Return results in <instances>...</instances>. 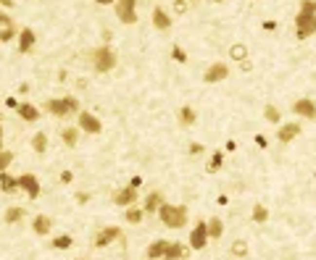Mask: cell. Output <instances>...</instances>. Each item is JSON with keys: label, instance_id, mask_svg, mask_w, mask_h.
<instances>
[{"label": "cell", "instance_id": "23", "mask_svg": "<svg viewBox=\"0 0 316 260\" xmlns=\"http://www.w3.org/2000/svg\"><path fill=\"white\" fill-rule=\"evenodd\" d=\"M0 190H3V192H16L19 190V179H11L8 176V173H0Z\"/></svg>", "mask_w": 316, "mask_h": 260}, {"label": "cell", "instance_id": "1", "mask_svg": "<svg viewBox=\"0 0 316 260\" xmlns=\"http://www.w3.org/2000/svg\"><path fill=\"white\" fill-rule=\"evenodd\" d=\"M158 218L164 221V226H169V229H182V226L187 224V208L164 203L158 208Z\"/></svg>", "mask_w": 316, "mask_h": 260}, {"label": "cell", "instance_id": "25", "mask_svg": "<svg viewBox=\"0 0 316 260\" xmlns=\"http://www.w3.org/2000/svg\"><path fill=\"white\" fill-rule=\"evenodd\" d=\"M143 216H145V210L143 208H137V205H130L127 208V221H130V224H140V221H143Z\"/></svg>", "mask_w": 316, "mask_h": 260}, {"label": "cell", "instance_id": "20", "mask_svg": "<svg viewBox=\"0 0 316 260\" xmlns=\"http://www.w3.org/2000/svg\"><path fill=\"white\" fill-rule=\"evenodd\" d=\"M32 45H35V32L21 29V37H19V53H29Z\"/></svg>", "mask_w": 316, "mask_h": 260}, {"label": "cell", "instance_id": "35", "mask_svg": "<svg viewBox=\"0 0 316 260\" xmlns=\"http://www.w3.org/2000/svg\"><path fill=\"white\" fill-rule=\"evenodd\" d=\"M171 58H174V61H179V63H185V61H187V53H185L182 48H179V45H174V50H171Z\"/></svg>", "mask_w": 316, "mask_h": 260}, {"label": "cell", "instance_id": "28", "mask_svg": "<svg viewBox=\"0 0 316 260\" xmlns=\"http://www.w3.org/2000/svg\"><path fill=\"white\" fill-rule=\"evenodd\" d=\"M266 218H269V210H266L261 203H256V205H253V221H256V224H263Z\"/></svg>", "mask_w": 316, "mask_h": 260}, {"label": "cell", "instance_id": "32", "mask_svg": "<svg viewBox=\"0 0 316 260\" xmlns=\"http://www.w3.org/2000/svg\"><path fill=\"white\" fill-rule=\"evenodd\" d=\"M14 35H16V27L0 29V42H11V40H14Z\"/></svg>", "mask_w": 316, "mask_h": 260}, {"label": "cell", "instance_id": "2", "mask_svg": "<svg viewBox=\"0 0 316 260\" xmlns=\"http://www.w3.org/2000/svg\"><path fill=\"white\" fill-rule=\"evenodd\" d=\"M45 108H48L53 116H58V119L72 116V113H79V103H76V97H72V95L61 97V100H48V103H45Z\"/></svg>", "mask_w": 316, "mask_h": 260}, {"label": "cell", "instance_id": "27", "mask_svg": "<svg viewBox=\"0 0 316 260\" xmlns=\"http://www.w3.org/2000/svg\"><path fill=\"white\" fill-rule=\"evenodd\" d=\"M263 116H266V121H272V123H279V119H282V113H279L277 105H266L263 108Z\"/></svg>", "mask_w": 316, "mask_h": 260}, {"label": "cell", "instance_id": "5", "mask_svg": "<svg viewBox=\"0 0 316 260\" xmlns=\"http://www.w3.org/2000/svg\"><path fill=\"white\" fill-rule=\"evenodd\" d=\"M137 0H116V18L121 24H134L137 21V8H134Z\"/></svg>", "mask_w": 316, "mask_h": 260}, {"label": "cell", "instance_id": "14", "mask_svg": "<svg viewBox=\"0 0 316 260\" xmlns=\"http://www.w3.org/2000/svg\"><path fill=\"white\" fill-rule=\"evenodd\" d=\"M298 134H300V123H285V126H279V132H277V139L279 142H293Z\"/></svg>", "mask_w": 316, "mask_h": 260}, {"label": "cell", "instance_id": "11", "mask_svg": "<svg viewBox=\"0 0 316 260\" xmlns=\"http://www.w3.org/2000/svg\"><path fill=\"white\" fill-rule=\"evenodd\" d=\"M293 113H295V116H303V119H316V105H314V100H308V97L295 100Z\"/></svg>", "mask_w": 316, "mask_h": 260}, {"label": "cell", "instance_id": "10", "mask_svg": "<svg viewBox=\"0 0 316 260\" xmlns=\"http://www.w3.org/2000/svg\"><path fill=\"white\" fill-rule=\"evenodd\" d=\"M227 76H229L227 63H214V66H211V69L203 74V82H205V84H216V82L227 79Z\"/></svg>", "mask_w": 316, "mask_h": 260}, {"label": "cell", "instance_id": "42", "mask_svg": "<svg viewBox=\"0 0 316 260\" xmlns=\"http://www.w3.org/2000/svg\"><path fill=\"white\" fill-rule=\"evenodd\" d=\"M240 69H242V71H253V63L245 58V61H240Z\"/></svg>", "mask_w": 316, "mask_h": 260}, {"label": "cell", "instance_id": "37", "mask_svg": "<svg viewBox=\"0 0 316 260\" xmlns=\"http://www.w3.org/2000/svg\"><path fill=\"white\" fill-rule=\"evenodd\" d=\"M219 166H222V153H214V160L208 163V173H214Z\"/></svg>", "mask_w": 316, "mask_h": 260}, {"label": "cell", "instance_id": "6", "mask_svg": "<svg viewBox=\"0 0 316 260\" xmlns=\"http://www.w3.org/2000/svg\"><path fill=\"white\" fill-rule=\"evenodd\" d=\"M205 244H208V224H205V221H198L195 229L190 234V247L192 250H203Z\"/></svg>", "mask_w": 316, "mask_h": 260}, {"label": "cell", "instance_id": "38", "mask_svg": "<svg viewBox=\"0 0 316 260\" xmlns=\"http://www.w3.org/2000/svg\"><path fill=\"white\" fill-rule=\"evenodd\" d=\"M190 153H192V155H203V145H198V142H192V145H190Z\"/></svg>", "mask_w": 316, "mask_h": 260}, {"label": "cell", "instance_id": "21", "mask_svg": "<svg viewBox=\"0 0 316 260\" xmlns=\"http://www.w3.org/2000/svg\"><path fill=\"white\" fill-rule=\"evenodd\" d=\"M177 119H179V126H192L195 123V110H192L190 105H185V108H179V113H177Z\"/></svg>", "mask_w": 316, "mask_h": 260}, {"label": "cell", "instance_id": "13", "mask_svg": "<svg viewBox=\"0 0 316 260\" xmlns=\"http://www.w3.org/2000/svg\"><path fill=\"white\" fill-rule=\"evenodd\" d=\"M79 129L87 134H100V121L93 113H79Z\"/></svg>", "mask_w": 316, "mask_h": 260}, {"label": "cell", "instance_id": "16", "mask_svg": "<svg viewBox=\"0 0 316 260\" xmlns=\"http://www.w3.org/2000/svg\"><path fill=\"white\" fill-rule=\"evenodd\" d=\"M32 229H35V234L45 237V234H50V229H53V218H48V216H37L35 221H32Z\"/></svg>", "mask_w": 316, "mask_h": 260}, {"label": "cell", "instance_id": "3", "mask_svg": "<svg viewBox=\"0 0 316 260\" xmlns=\"http://www.w3.org/2000/svg\"><path fill=\"white\" fill-rule=\"evenodd\" d=\"M93 66L98 74H106V71H111L116 66V53L111 48H98L93 53Z\"/></svg>", "mask_w": 316, "mask_h": 260}, {"label": "cell", "instance_id": "49", "mask_svg": "<svg viewBox=\"0 0 316 260\" xmlns=\"http://www.w3.org/2000/svg\"><path fill=\"white\" fill-rule=\"evenodd\" d=\"M79 260H85V258H79Z\"/></svg>", "mask_w": 316, "mask_h": 260}, {"label": "cell", "instance_id": "40", "mask_svg": "<svg viewBox=\"0 0 316 260\" xmlns=\"http://www.w3.org/2000/svg\"><path fill=\"white\" fill-rule=\"evenodd\" d=\"M87 200H90V194H87V192H79V194H76V203H79V205H85Z\"/></svg>", "mask_w": 316, "mask_h": 260}, {"label": "cell", "instance_id": "41", "mask_svg": "<svg viewBox=\"0 0 316 260\" xmlns=\"http://www.w3.org/2000/svg\"><path fill=\"white\" fill-rule=\"evenodd\" d=\"M72 179H74V173H72V171H63V173H61V181H63V184H69Z\"/></svg>", "mask_w": 316, "mask_h": 260}, {"label": "cell", "instance_id": "9", "mask_svg": "<svg viewBox=\"0 0 316 260\" xmlns=\"http://www.w3.org/2000/svg\"><path fill=\"white\" fill-rule=\"evenodd\" d=\"M19 190H24L35 200V197H40V181H37V176H32V173H21L19 176Z\"/></svg>", "mask_w": 316, "mask_h": 260}, {"label": "cell", "instance_id": "18", "mask_svg": "<svg viewBox=\"0 0 316 260\" xmlns=\"http://www.w3.org/2000/svg\"><path fill=\"white\" fill-rule=\"evenodd\" d=\"M166 247H169V242H166V239L153 242L150 247H148V260H161V258L166 255Z\"/></svg>", "mask_w": 316, "mask_h": 260}, {"label": "cell", "instance_id": "46", "mask_svg": "<svg viewBox=\"0 0 316 260\" xmlns=\"http://www.w3.org/2000/svg\"><path fill=\"white\" fill-rule=\"evenodd\" d=\"M98 3H103V5H108V3H116V0H98Z\"/></svg>", "mask_w": 316, "mask_h": 260}, {"label": "cell", "instance_id": "45", "mask_svg": "<svg viewBox=\"0 0 316 260\" xmlns=\"http://www.w3.org/2000/svg\"><path fill=\"white\" fill-rule=\"evenodd\" d=\"M0 153H3V126H0Z\"/></svg>", "mask_w": 316, "mask_h": 260}, {"label": "cell", "instance_id": "31", "mask_svg": "<svg viewBox=\"0 0 316 260\" xmlns=\"http://www.w3.org/2000/svg\"><path fill=\"white\" fill-rule=\"evenodd\" d=\"M53 247H56V250H69V247H72V237H66V234L56 237L53 239Z\"/></svg>", "mask_w": 316, "mask_h": 260}, {"label": "cell", "instance_id": "4", "mask_svg": "<svg viewBox=\"0 0 316 260\" xmlns=\"http://www.w3.org/2000/svg\"><path fill=\"white\" fill-rule=\"evenodd\" d=\"M295 29H298V37L306 40V37L316 35V14H300L295 16Z\"/></svg>", "mask_w": 316, "mask_h": 260}, {"label": "cell", "instance_id": "39", "mask_svg": "<svg viewBox=\"0 0 316 260\" xmlns=\"http://www.w3.org/2000/svg\"><path fill=\"white\" fill-rule=\"evenodd\" d=\"M174 8H177V14H185V11H187V3H185V0H177V3H174Z\"/></svg>", "mask_w": 316, "mask_h": 260}, {"label": "cell", "instance_id": "17", "mask_svg": "<svg viewBox=\"0 0 316 260\" xmlns=\"http://www.w3.org/2000/svg\"><path fill=\"white\" fill-rule=\"evenodd\" d=\"M161 205H164V194H161V192H150L145 197V208H143V210L145 213H158Z\"/></svg>", "mask_w": 316, "mask_h": 260}, {"label": "cell", "instance_id": "34", "mask_svg": "<svg viewBox=\"0 0 316 260\" xmlns=\"http://www.w3.org/2000/svg\"><path fill=\"white\" fill-rule=\"evenodd\" d=\"M245 252H248V244H245V242H235V244H232V255H235V258H242Z\"/></svg>", "mask_w": 316, "mask_h": 260}, {"label": "cell", "instance_id": "22", "mask_svg": "<svg viewBox=\"0 0 316 260\" xmlns=\"http://www.w3.org/2000/svg\"><path fill=\"white\" fill-rule=\"evenodd\" d=\"M32 147H35V153H45V150H48V134H45V132H37L35 134V137H32Z\"/></svg>", "mask_w": 316, "mask_h": 260}, {"label": "cell", "instance_id": "24", "mask_svg": "<svg viewBox=\"0 0 316 260\" xmlns=\"http://www.w3.org/2000/svg\"><path fill=\"white\" fill-rule=\"evenodd\" d=\"M222 231H224L222 218H211L208 221V239H219V237H222Z\"/></svg>", "mask_w": 316, "mask_h": 260}, {"label": "cell", "instance_id": "12", "mask_svg": "<svg viewBox=\"0 0 316 260\" xmlns=\"http://www.w3.org/2000/svg\"><path fill=\"white\" fill-rule=\"evenodd\" d=\"M164 258H166V260H187V258H190V247H187V244H179V242H169Z\"/></svg>", "mask_w": 316, "mask_h": 260}, {"label": "cell", "instance_id": "7", "mask_svg": "<svg viewBox=\"0 0 316 260\" xmlns=\"http://www.w3.org/2000/svg\"><path fill=\"white\" fill-rule=\"evenodd\" d=\"M124 234H121L119 226H106V229H100L98 234H95V247H106V244H111L113 239H121Z\"/></svg>", "mask_w": 316, "mask_h": 260}, {"label": "cell", "instance_id": "43", "mask_svg": "<svg viewBox=\"0 0 316 260\" xmlns=\"http://www.w3.org/2000/svg\"><path fill=\"white\" fill-rule=\"evenodd\" d=\"M263 29H266V32H274L277 24H274V21H266V24H263Z\"/></svg>", "mask_w": 316, "mask_h": 260}, {"label": "cell", "instance_id": "30", "mask_svg": "<svg viewBox=\"0 0 316 260\" xmlns=\"http://www.w3.org/2000/svg\"><path fill=\"white\" fill-rule=\"evenodd\" d=\"M229 55L235 58V61H245V58H248V48H245V45H232Z\"/></svg>", "mask_w": 316, "mask_h": 260}, {"label": "cell", "instance_id": "15", "mask_svg": "<svg viewBox=\"0 0 316 260\" xmlns=\"http://www.w3.org/2000/svg\"><path fill=\"white\" fill-rule=\"evenodd\" d=\"M153 27H156L158 32H169L171 18H169V14H166L164 8H153Z\"/></svg>", "mask_w": 316, "mask_h": 260}, {"label": "cell", "instance_id": "19", "mask_svg": "<svg viewBox=\"0 0 316 260\" xmlns=\"http://www.w3.org/2000/svg\"><path fill=\"white\" fill-rule=\"evenodd\" d=\"M16 110H19V116H21L24 121H37V119H40V110L32 105V103H19Z\"/></svg>", "mask_w": 316, "mask_h": 260}, {"label": "cell", "instance_id": "33", "mask_svg": "<svg viewBox=\"0 0 316 260\" xmlns=\"http://www.w3.org/2000/svg\"><path fill=\"white\" fill-rule=\"evenodd\" d=\"M11 163H14V155H11V153H0V173H3Z\"/></svg>", "mask_w": 316, "mask_h": 260}, {"label": "cell", "instance_id": "29", "mask_svg": "<svg viewBox=\"0 0 316 260\" xmlns=\"http://www.w3.org/2000/svg\"><path fill=\"white\" fill-rule=\"evenodd\" d=\"M24 218V208H8L5 210V221L8 224H16V221H21Z\"/></svg>", "mask_w": 316, "mask_h": 260}, {"label": "cell", "instance_id": "36", "mask_svg": "<svg viewBox=\"0 0 316 260\" xmlns=\"http://www.w3.org/2000/svg\"><path fill=\"white\" fill-rule=\"evenodd\" d=\"M300 11H303V14H316V0H303Z\"/></svg>", "mask_w": 316, "mask_h": 260}, {"label": "cell", "instance_id": "48", "mask_svg": "<svg viewBox=\"0 0 316 260\" xmlns=\"http://www.w3.org/2000/svg\"><path fill=\"white\" fill-rule=\"evenodd\" d=\"M216 3H222V0H216Z\"/></svg>", "mask_w": 316, "mask_h": 260}, {"label": "cell", "instance_id": "26", "mask_svg": "<svg viewBox=\"0 0 316 260\" xmlns=\"http://www.w3.org/2000/svg\"><path fill=\"white\" fill-rule=\"evenodd\" d=\"M61 139L66 142L69 147H74V145H76V139H79V132H76L74 126H66V129L61 132Z\"/></svg>", "mask_w": 316, "mask_h": 260}, {"label": "cell", "instance_id": "8", "mask_svg": "<svg viewBox=\"0 0 316 260\" xmlns=\"http://www.w3.org/2000/svg\"><path fill=\"white\" fill-rule=\"evenodd\" d=\"M113 203L124 205V208L137 205V190H134V187H121V190H116L113 192Z\"/></svg>", "mask_w": 316, "mask_h": 260}, {"label": "cell", "instance_id": "44", "mask_svg": "<svg viewBox=\"0 0 316 260\" xmlns=\"http://www.w3.org/2000/svg\"><path fill=\"white\" fill-rule=\"evenodd\" d=\"M0 5H5V8H11V5H14V0H0Z\"/></svg>", "mask_w": 316, "mask_h": 260}, {"label": "cell", "instance_id": "47", "mask_svg": "<svg viewBox=\"0 0 316 260\" xmlns=\"http://www.w3.org/2000/svg\"><path fill=\"white\" fill-rule=\"evenodd\" d=\"M0 121H3V113H0Z\"/></svg>", "mask_w": 316, "mask_h": 260}]
</instances>
